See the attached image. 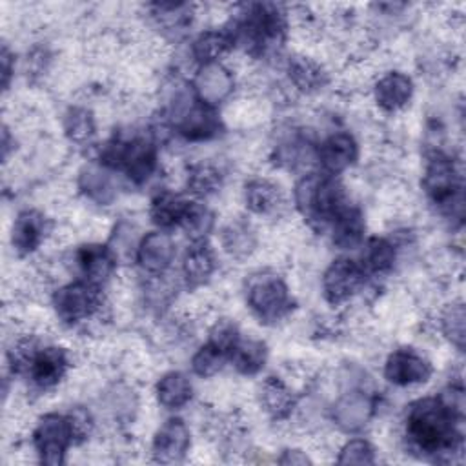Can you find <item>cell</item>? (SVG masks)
Segmentation results:
<instances>
[{
  "instance_id": "13",
  "label": "cell",
  "mask_w": 466,
  "mask_h": 466,
  "mask_svg": "<svg viewBox=\"0 0 466 466\" xmlns=\"http://www.w3.org/2000/svg\"><path fill=\"white\" fill-rule=\"evenodd\" d=\"M377 411V400L364 390H346L340 393L329 408L333 424L346 431L355 433L368 426Z\"/></svg>"
},
{
  "instance_id": "11",
  "label": "cell",
  "mask_w": 466,
  "mask_h": 466,
  "mask_svg": "<svg viewBox=\"0 0 466 466\" xmlns=\"http://www.w3.org/2000/svg\"><path fill=\"white\" fill-rule=\"evenodd\" d=\"M433 375L431 360L411 346L391 350L382 364V377L395 388H413L426 384Z\"/></svg>"
},
{
  "instance_id": "42",
  "label": "cell",
  "mask_w": 466,
  "mask_h": 466,
  "mask_svg": "<svg viewBox=\"0 0 466 466\" xmlns=\"http://www.w3.org/2000/svg\"><path fill=\"white\" fill-rule=\"evenodd\" d=\"M279 464H309L311 459L304 450L299 448H286L282 455L277 459Z\"/></svg>"
},
{
  "instance_id": "16",
  "label": "cell",
  "mask_w": 466,
  "mask_h": 466,
  "mask_svg": "<svg viewBox=\"0 0 466 466\" xmlns=\"http://www.w3.org/2000/svg\"><path fill=\"white\" fill-rule=\"evenodd\" d=\"M78 279L104 288L118 269V258L107 244L86 242L73 253Z\"/></svg>"
},
{
  "instance_id": "6",
  "label": "cell",
  "mask_w": 466,
  "mask_h": 466,
  "mask_svg": "<svg viewBox=\"0 0 466 466\" xmlns=\"http://www.w3.org/2000/svg\"><path fill=\"white\" fill-rule=\"evenodd\" d=\"M244 295L251 315L268 326L288 319L295 308V299L284 277L268 269L248 279Z\"/></svg>"
},
{
  "instance_id": "35",
  "label": "cell",
  "mask_w": 466,
  "mask_h": 466,
  "mask_svg": "<svg viewBox=\"0 0 466 466\" xmlns=\"http://www.w3.org/2000/svg\"><path fill=\"white\" fill-rule=\"evenodd\" d=\"M215 213L202 202L191 200V206L180 224V229L186 233V237L191 242L208 240L211 231L215 229Z\"/></svg>"
},
{
  "instance_id": "2",
  "label": "cell",
  "mask_w": 466,
  "mask_h": 466,
  "mask_svg": "<svg viewBox=\"0 0 466 466\" xmlns=\"http://www.w3.org/2000/svg\"><path fill=\"white\" fill-rule=\"evenodd\" d=\"M224 27L233 49L240 47L251 58H264L284 46L289 13L279 4H242Z\"/></svg>"
},
{
  "instance_id": "39",
  "label": "cell",
  "mask_w": 466,
  "mask_h": 466,
  "mask_svg": "<svg viewBox=\"0 0 466 466\" xmlns=\"http://www.w3.org/2000/svg\"><path fill=\"white\" fill-rule=\"evenodd\" d=\"M240 337H242V333H240L237 322L228 317L217 319L208 329V342L220 348L224 353H228V357Z\"/></svg>"
},
{
  "instance_id": "24",
  "label": "cell",
  "mask_w": 466,
  "mask_h": 466,
  "mask_svg": "<svg viewBox=\"0 0 466 466\" xmlns=\"http://www.w3.org/2000/svg\"><path fill=\"white\" fill-rule=\"evenodd\" d=\"M78 191L98 206H109L116 200V182L113 171L100 164L98 160L84 164L76 177Z\"/></svg>"
},
{
  "instance_id": "28",
  "label": "cell",
  "mask_w": 466,
  "mask_h": 466,
  "mask_svg": "<svg viewBox=\"0 0 466 466\" xmlns=\"http://www.w3.org/2000/svg\"><path fill=\"white\" fill-rule=\"evenodd\" d=\"M193 382L180 370H169L158 377L155 382V399L158 406L169 411L186 408L193 399Z\"/></svg>"
},
{
  "instance_id": "23",
  "label": "cell",
  "mask_w": 466,
  "mask_h": 466,
  "mask_svg": "<svg viewBox=\"0 0 466 466\" xmlns=\"http://www.w3.org/2000/svg\"><path fill=\"white\" fill-rule=\"evenodd\" d=\"M258 404L271 420H286L295 411L299 399L293 388L280 377L268 375L258 386Z\"/></svg>"
},
{
  "instance_id": "25",
  "label": "cell",
  "mask_w": 466,
  "mask_h": 466,
  "mask_svg": "<svg viewBox=\"0 0 466 466\" xmlns=\"http://www.w3.org/2000/svg\"><path fill=\"white\" fill-rule=\"evenodd\" d=\"M331 244L340 251H351L366 240V217L357 206L346 204L329 222Z\"/></svg>"
},
{
  "instance_id": "36",
  "label": "cell",
  "mask_w": 466,
  "mask_h": 466,
  "mask_svg": "<svg viewBox=\"0 0 466 466\" xmlns=\"http://www.w3.org/2000/svg\"><path fill=\"white\" fill-rule=\"evenodd\" d=\"M229 360L228 353H224L220 348H217L211 342H204L197 348V351L191 355L189 366L193 375L200 379H211L222 371L226 362Z\"/></svg>"
},
{
  "instance_id": "37",
  "label": "cell",
  "mask_w": 466,
  "mask_h": 466,
  "mask_svg": "<svg viewBox=\"0 0 466 466\" xmlns=\"http://www.w3.org/2000/svg\"><path fill=\"white\" fill-rule=\"evenodd\" d=\"M140 237H137V226L135 224H131L127 220H120L115 226L107 246L116 255L118 262H124V260L126 262H129V260L135 262V255H137Z\"/></svg>"
},
{
  "instance_id": "26",
  "label": "cell",
  "mask_w": 466,
  "mask_h": 466,
  "mask_svg": "<svg viewBox=\"0 0 466 466\" xmlns=\"http://www.w3.org/2000/svg\"><path fill=\"white\" fill-rule=\"evenodd\" d=\"M189 206L191 200L184 193L162 189L151 197L147 215L157 229L169 231L173 228H180Z\"/></svg>"
},
{
  "instance_id": "22",
  "label": "cell",
  "mask_w": 466,
  "mask_h": 466,
  "mask_svg": "<svg viewBox=\"0 0 466 466\" xmlns=\"http://www.w3.org/2000/svg\"><path fill=\"white\" fill-rule=\"evenodd\" d=\"M288 84L300 95H315L329 84V73L317 58L293 55L286 62Z\"/></svg>"
},
{
  "instance_id": "5",
  "label": "cell",
  "mask_w": 466,
  "mask_h": 466,
  "mask_svg": "<svg viewBox=\"0 0 466 466\" xmlns=\"http://www.w3.org/2000/svg\"><path fill=\"white\" fill-rule=\"evenodd\" d=\"M293 204L311 226L324 228L348 202L344 186L337 177L308 171L293 186Z\"/></svg>"
},
{
  "instance_id": "15",
  "label": "cell",
  "mask_w": 466,
  "mask_h": 466,
  "mask_svg": "<svg viewBox=\"0 0 466 466\" xmlns=\"http://www.w3.org/2000/svg\"><path fill=\"white\" fill-rule=\"evenodd\" d=\"M191 448V430L180 417L166 419L151 439V459L160 464L182 462Z\"/></svg>"
},
{
  "instance_id": "31",
  "label": "cell",
  "mask_w": 466,
  "mask_h": 466,
  "mask_svg": "<svg viewBox=\"0 0 466 466\" xmlns=\"http://www.w3.org/2000/svg\"><path fill=\"white\" fill-rule=\"evenodd\" d=\"M269 350L262 339L240 337L229 353V364L244 377L258 375L268 362Z\"/></svg>"
},
{
  "instance_id": "33",
  "label": "cell",
  "mask_w": 466,
  "mask_h": 466,
  "mask_svg": "<svg viewBox=\"0 0 466 466\" xmlns=\"http://www.w3.org/2000/svg\"><path fill=\"white\" fill-rule=\"evenodd\" d=\"M64 137L75 146H87L96 137V116L86 106H71L62 116Z\"/></svg>"
},
{
  "instance_id": "10",
  "label": "cell",
  "mask_w": 466,
  "mask_h": 466,
  "mask_svg": "<svg viewBox=\"0 0 466 466\" xmlns=\"http://www.w3.org/2000/svg\"><path fill=\"white\" fill-rule=\"evenodd\" d=\"M366 271L359 260L350 257L333 258L320 275L322 299L329 306H344L366 286Z\"/></svg>"
},
{
  "instance_id": "38",
  "label": "cell",
  "mask_w": 466,
  "mask_h": 466,
  "mask_svg": "<svg viewBox=\"0 0 466 466\" xmlns=\"http://www.w3.org/2000/svg\"><path fill=\"white\" fill-rule=\"evenodd\" d=\"M375 446L364 439V437H355L346 441L337 455V462L339 464H375L377 462V453H375Z\"/></svg>"
},
{
  "instance_id": "4",
  "label": "cell",
  "mask_w": 466,
  "mask_h": 466,
  "mask_svg": "<svg viewBox=\"0 0 466 466\" xmlns=\"http://www.w3.org/2000/svg\"><path fill=\"white\" fill-rule=\"evenodd\" d=\"M98 162L142 186L158 171V146L149 135H115L100 147Z\"/></svg>"
},
{
  "instance_id": "19",
  "label": "cell",
  "mask_w": 466,
  "mask_h": 466,
  "mask_svg": "<svg viewBox=\"0 0 466 466\" xmlns=\"http://www.w3.org/2000/svg\"><path fill=\"white\" fill-rule=\"evenodd\" d=\"M51 231L49 218L44 215V211L27 208L16 213L13 224H11V248L20 257H29L35 251L42 248L47 235Z\"/></svg>"
},
{
  "instance_id": "34",
  "label": "cell",
  "mask_w": 466,
  "mask_h": 466,
  "mask_svg": "<svg viewBox=\"0 0 466 466\" xmlns=\"http://www.w3.org/2000/svg\"><path fill=\"white\" fill-rule=\"evenodd\" d=\"M439 331L441 335L457 350H464V339H466V311L464 302L451 300L446 304L439 313Z\"/></svg>"
},
{
  "instance_id": "14",
  "label": "cell",
  "mask_w": 466,
  "mask_h": 466,
  "mask_svg": "<svg viewBox=\"0 0 466 466\" xmlns=\"http://www.w3.org/2000/svg\"><path fill=\"white\" fill-rule=\"evenodd\" d=\"M235 87V73L224 62L198 66L191 80V91L197 100L211 107L224 104L233 95Z\"/></svg>"
},
{
  "instance_id": "12",
  "label": "cell",
  "mask_w": 466,
  "mask_h": 466,
  "mask_svg": "<svg viewBox=\"0 0 466 466\" xmlns=\"http://www.w3.org/2000/svg\"><path fill=\"white\" fill-rule=\"evenodd\" d=\"M360 157V146L350 131H331L324 137L315 149V162L320 173L339 177L357 164Z\"/></svg>"
},
{
  "instance_id": "20",
  "label": "cell",
  "mask_w": 466,
  "mask_h": 466,
  "mask_svg": "<svg viewBox=\"0 0 466 466\" xmlns=\"http://www.w3.org/2000/svg\"><path fill=\"white\" fill-rule=\"evenodd\" d=\"M242 202L255 217H275L286 208L282 187L268 177L248 178L242 186Z\"/></svg>"
},
{
  "instance_id": "17",
  "label": "cell",
  "mask_w": 466,
  "mask_h": 466,
  "mask_svg": "<svg viewBox=\"0 0 466 466\" xmlns=\"http://www.w3.org/2000/svg\"><path fill=\"white\" fill-rule=\"evenodd\" d=\"M177 246L167 231L153 229L140 237L135 262L147 277H162L173 266Z\"/></svg>"
},
{
  "instance_id": "7",
  "label": "cell",
  "mask_w": 466,
  "mask_h": 466,
  "mask_svg": "<svg viewBox=\"0 0 466 466\" xmlns=\"http://www.w3.org/2000/svg\"><path fill=\"white\" fill-rule=\"evenodd\" d=\"M51 306L56 319L73 328L98 319L106 306V297L100 286L76 279L53 291Z\"/></svg>"
},
{
  "instance_id": "30",
  "label": "cell",
  "mask_w": 466,
  "mask_h": 466,
  "mask_svg": "<svg viewBox=\"0 0 466 466\" xmlns=\"http://www.w3.org/2000/svg\"><path fill=\"white\" fill-rule=\"evenodd\" d=\"M233 49V42L226 27H211L200 31L189 44V55L197 66L222 62Z\"/></svg>"
},
{
  "instance_id": "32",
  "label": "cell",
  "mask_w": 466,
  "mask_h": 466,
  "mask_svg": "<svg viewBox=\"0 0 466 466\" xmlns=\"http://www.w3.org/2000/svg\"><path fill=\"white\" fill-rule=\"evenodd\" d=\"M224 186V175L213 162L200 160L189 164L186 171V189L195 198H209Z\"/></svg>"
},
{
  "instance_id": "27",
  "label": "cell",
  "mask_w": 466,
  "mask_h": 466,
  "mask_svg": "<svg viewBox=\"0 0 466 466\" xmlns=\"http://www.w3.org/2000/svg\"><path fill=\"white\" fill-rule=\"evenodd\" d=\"M220 248L233 260H248L258 248L257 228L248 218H231L220 229Z\"/></svg>"
},
{
  "instance_id": "29",
  "label": "cell",
  "mask_w": 466,
  "mask_h": 466,
  "mask_svg": "<svg viewBox=\"0 0 466 466\" xmlns=\"http://www.w3.org/2000/svg\"><path fill=\"white\" fill-rule=\"evenodd\" d=\"M360 255V266L364 268L368 277H382L388 275L397 262V244L393 238L382 235L366 237Z\"/></svg>"
},
{
  "instance_id": "21",
  "label": "cell",
  "mask_w": 466,
  "mask_h": 466,
  "mask_svg": "<svg viewBox=\"0 0 466 466\" xmlns=\"http://www.w3.org/2000/svg\"><path fill=\"white\" fill-rule=\"evenodd\" d=\"M218 269L217 251L211 248L208 240L191 242L180 262L182 282L189 289H197L206 286Z\"/></svg>"
},
{
  "instance_id": "8",
  "label": "cell",
  "mask_w": 466,
  "mask_h": 466,
  "mask_svg": "<svg viewBox=\"0 0 466 466\" xmlns=\"http://www.w3.org/2000/svg\"><path fill=\"white\" fill-rule=\"evenodd\" d=\"M31 442L40 462L64 464L69 448L78 442L71 413L47 411L40 415L31 431Z\"/></svg>"
},
{
  "instance_id": "40",
  "label": "cell",
  "mask_w": 466,
  "mask_h": 466,
  "mask_svg": "<svg viewBox=\"0 0 466 466\" xmlns=\"http://www.w3.org/2000/svg\"><path fill=\"white\" fill-rule=\"evenodd\" d=\"M437 397L441 399V402L451 411V415H455L459 420H464L466 415V400H464V386L462 380H451L448 382L439 393Z\"/></svg>"
},
{
  "instance_id": "1",
  "label": "cell",
  "mask_w": 466,
  "mask_h": 466,
  "mask_svg": "<svg viewBox=\"0 0 466 466\" xmlns=\"http://www.w3.org/2000/svg\"><path fill=\"white\" fill-rule=\"evenodd\" d=\"M437 395L419 397L406 408L404 437L415 451L435 457L437 462H451L464 450L462 426Z\"/></svg>"
},
{
  "instance_id": "9",
  "label": "cell",
  "mask_w": 466,
  "mask_h": 466,
  "mask_svg": "<svg viewBox=\"0 0 466 466\" xmlns=\"http://www.w3.org/2000/svg\"><path fill=\"white\" fill-rule=\"evenodd\" d=\"M171 124L186 142H208L220 135L222 120L217 107L197 100L193 91L177 98L171 109Z\"/></svg>"
},
{
  "instance_id": "3",
  "label": "cell",
  "mask_w": 466,
  "mask_h": 466,
  "mask_svg": "<svg viewBox=\"0 0 466 466\" xmlns=\"http://www.w3.org/2000/svg\"><path fill=\"white\" fill-rule=\"evenodd\" d=\"M420 189L426 198L448 218L462 222L464 215V184L459 162L453 155L435 149L428 155Z\"/></svg>"
},
{
  "instance_id": "18",
  "label": "cell",
  "mask_w": 466,
  "mask_h": 466,
  "mask_svg": "<svg viewBox=\"0 0 466 466\" xmlns=\"http://www.w3.org/2000/svg\"><path fill=\"white\" fill-rule=\"evenodd\" d=\"M415 95V82L411 75L400 69L384 71L371 86V96L375 106L386 113L395 115L410 106Z\"/></svg>"
},
{
  "instance_id": "41",
  "label": "cell",
  "mask_w": 466,
  "mask_h": 466,
  "mask_svg": "<svg viewBox=\"0 0 466 466\" xmlns=\"http://www.w3.org/2000/svg\"><path fill=\"white\" fill-rule=\"evenodd\" d=\"M2 86H4V91L9 89V84H11V76L15 73V53H11V49L4 44L2 47Z\"/></svg>"
}]
</instances>
